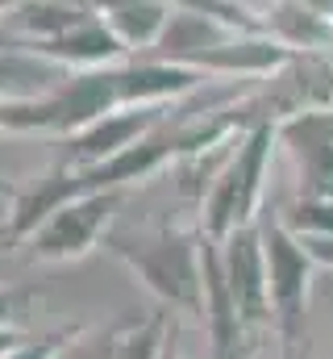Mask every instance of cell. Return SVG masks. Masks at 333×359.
Returning <instances> with one entry per match:
<instances>
[{"mask_svg": "<svg viewBox=\"0 0 333 359\" xmlns=\"http://www.w3.org/2000/svg\"><path fill=\"white\" fill-rule=\"evenodd\" d=\"M166 104H134V109H117L100 121H92L87 130L71 134L67 147H63V168H92V163H104L108 155L134 147L138 138H146L159 121H166Z\"/></svg>", "mask_w": 333, "mask_h": 359, "instance_id": "obj_7", "label": "cell"}, {"mask_svg": "<svg viewBox=\"0 0 333 359\" xmlns=\"http://www.w3.org/2000/svg\"><path fill=\"white\" fill-rule=\"evenodd\" d=\"M0 196H13V201H17L21 192H17V184H8V180H0Z\"/></svg>", "mask_w": 333, "mask_h": 359, "instance_id": "obj_23", "label": "cell"}, {"mask_svg": "<svg viewBox=\"0 0 333 359\" xmlns=\"http://www.w3.org/2000/svg\"><path fill=\"white\" fill-rule=\"evenodd\" d=\"M217 255H221V271H225V284H229V297H234V309H238L242 326H246L250 334L267 330L275 322V313H271L267 251H262L258 222L234 230L225 243H217Z\"/></svg>", "mask_w": 333, "mask_h": 359, "instance_id": "obj_5", "label": "cell"}, {"mask_svg": "<svg viewBox=\"0 0 333 359\" xmlns=\"http://www.w3.org/2000/svg\"><path fill=\"white\" fill-rule=\"evenodd\" d=\"M113 343H117V326L108 330H83L59 351V359H113Z\"/></svg>", "mask_w": 333, "mask_h": 359, "instance_id": "obj_14", "label": "cell"}, {"mask_svg": "<svg viewBox=\"0 0 333 359\" xmlns=\"http://www.w3.org/2000/svg\"><path fill=\"white\" fill-rule=\"evenodd\" d=\"M300 243H304V251L313 255L317 268L333 271V234H325V238H300Z\"/></svg>", "mask_w": 333, "mask_h": 359, "instance_id": "obj_17", "label": "cell"}, {"mask_svg": "<svg viewBox=\"0 0 333 359\" xmlns=\"http://www.w3.org/2000/svg\"><path fill=\"white\" fill-rule=\"evenodd\" d=\"M171 17H175L171 0H129V4L113 8L104 21L113 25V34L125 42L129 55H146V50L159 46V38L166 34Z\"/></svg>", "mask_w": 333, "mask_h": 359, "instance_id": "obj_10", "label": "cell"}, {"mask_svg": "<svg viewBox=\"0 0 333 359\" xmlns=\"http://www.w3.org/2000/svg\"><path fill=\"white\" fill-rule=\"evenodd\" d=\"M262 230V251H267V288H271V313H275V334L283 347L304 343L309 326V297H313V255L304 251L300 234L283 226V217H258Z\"/></svg>", "mask_w": 333, "mask_h": 359, "instance_id": "obj_3", "label": "cell"}, {"mask_svg": "<svg viewBox=\"0 0 333 359\" xmlns=\"http://www.w3.org/2000/svg\"><path fill=\"white\" fill-rule=\"evenodd\" d=\"M125 192H87L67 201L63 209H55L34 234H29V251L46 264H71L83 259L108 230V222L117 217Z\"/></svg>", "mask_w": 333, "mask_h": 359, "instance_id": "obj_4", "label": "cell"}, {"mask_svg": "<svg viewBox=\"0 0 333 359\" xmlns=\"http://www.w3.org/2000/svg\"><path fill=\"white\" fill-rule=\"evenodd\" d=\"M121 76V96H125V109L134 104H171L187 92H196L208 76L187 67V63H171V59H155V55H138L129 63L117 67Z\"/></svg>", "mask_w": 333, "mask_h": 359, "instance_id": "obj_9", "label": "cell"}, {"mask_svg": "<svg viewBox=\"0 0 333 359\" xmlns=\"http://www.w3.org/2000/svg\"><path fill=\"white\" fill-rule=\"evenodd\" d=\"M0 243H4V238H0Z\"/></svg>", "mask_w": 333, "mask_h": 359, "instance_id": "obj_26", "label": "cell"}, {"mask_svg": "<svg viewBox=\"0 0 333 359\" xmlns=\"http://www.w3.org/2000/svg\"><path fill=\"white\" fill-rule=\"evenodd\" d=\"M21 4H29V0H0V17H8V13H17Z\"/></svg>", "mask_w": 333, "mask_h": 359, "instance_id": "obj_22", "label": "cell"}, {"mask_svg": "<svg viewBox=\"0 0 333 359\" xmlns=\"http://www.w3.org/2000/svg\"><path fill=\"white\" fill-rule=\"evenodd\" d=\"M67 80L63 67L46 63V59H34L25 50H0V100H13V96H46Z\"/></svg>", "mask_w": 333, "mask_h": 359, "instance_id": "obj_12", "label": "cell"}, {"mask_svg": "<svg viewBox=\"0 0 333 359\" xmlns=\"http://www.w3.org/2000/svg\"><path fill=\"white\" fill-rule=\"evenodd\" d=\"M80 334V326H67V330H55V334H42V339H25L17 351H8L4 359H59V351Z\"/></svg>", "mask_w": 333, "mask_h": 359, "instance_id": "obj_15", "label": "cell"}, {"mask_svg": "<svg viewBox=\"0 0 333 359\" xmlns=\"http://www.w3.org/2000/svg\"><path fill=\"white\" fill-rule=\"evenodd\" d=\"M175 318L171 309H150V313H129L117 322V343H113V359H163L166 343H171Z\"/></svg>", "mask_w": 333, "mask_h": 359, "instance_id": "obj_11", "label": "cell"}, {"mask_svg": "<svg viewBox=\"0 0 333 359\" xmlns=\"http://www.w3.org/2000/svg\"><path fill=\"white\" fill-rule=\"evenodd\" d=\"M104 247L134 271V280L163 305L179 313H204V234L155 226V230H121L108 234Z\"/></svg>", "mask_w": 333, "mask_h": 359, "instance_id": "obj_1", "label": "cell"}, {"mask_svg": "<svg viewBox=\"0 0 333 359\" xmlns=\"http://www.w3.org/2000/svg\"><path fill=\"white\" fill-rule=\"evenodd\" d=\"M283 359H309L300 347H283Z\"/></svg>", "mask_w": 333, "mask_h": 359, "instance_id": "obj_24", "label": "cell"}, {"mask_svg": "<svg viewBox=\"0 0 333 359\" xmlns=\"http://www.w3.org/2000/svg\"><path fill=\"white\" fill-rule=\"evenodd\" d=\"M208 359H217V355H208ZM234 359H254V355H234Z\"/></svg>", "mask_w": 333, "mask_h": 359, "instance_id": "obj_25", "label": "cell"}, {"mask_svg": "<svg viewBox=\"0 0 333 359\" xmlns=\"http://www.w3.org/2000/svg\"><path fill=\"white\" fill-rule=\"evenodd\" d=\"M76 4H83V8L96 13V17H108L113 8H121V4H129V0H76Z\"/></svg>", "mask_w": 333, "mask_h": 359, "instance_id": "obj_19", "label": "cell"}, {"mask_svg": "<svg viewBox=\"0 0 333 359\" xmlns=\"http://www.w3.org/2000/svg\"><path fill=\"white\" fill-rule=\"evenodd\" d=\"M271 151H275V126H250L234 151V159L221 168V176L213 180V188L200 201V234L208 243H225L234 230L254 226L258 209H262V192H267V168H271Z\"/></svg>", "mask_w": 333, "mask_h": 359, "instance_id": "obj_2", "label": "cell"}, {"mask_svg": "<svg viewBox=\"0 0 333 359\" xmlns=\"http://www.w3.org/2000/svg\"><path fill=\"white\" fill-rule=\"evenodd\" d=\"M4 46H13V50H25V55H34V59H46V63H55V67H63V72H92V67H117L129 50H125V42L113 34V25L104 21V17H87L80 21L76 29H67V34H59V38H46V42H4Z\"/></svg>", "mask_w": 333, "mask_h": 359, "instance_id": "obj_8", "label": "cell"}, {"mask_svg": "<svg viewBox=\"0 0 333 359\" xmlns=\"http://www.w3.org/2000/svg\"><path fill=\"white\" fill-rule=\"evenodd\" d=\"M304 8H313L317 17H325V21H333V0H300Z\"/></svg>", "mask_w": 333, "mask_h": 359, "instance_id": "obj_20", "label": "cell"}, {"mask_svg": "<svg viewBox=\"0 0 333 359\" xmlns=\"http://www.w3.org/2000/svg\"><path fill=\"white\" fill-rule=\"evenodd\" d=\"M163 359H183V351H179V330H171V343H166V355Z\"/></svg>", "mask_w": 333, "mask_h": 359, "instance_id": "obj_21", "label": "cell"}, {"mask_svg": "<svg viewBox=\"0 0 333 359\" xmlns=\"http://www.w3.org/2000/svg\"><path fill=\"white\" fill-rule=\"evenodd\" d=\"M29 301H34V288H0V326H17Z\"/></svg>", "mask_w": 333, "mask_h": 359, "instance_id": "obj_16", "label": "cell"}, {"mask_svg": "<svg viewBox=\"0 0 333 359\" xmlns=\"http://www.w3.org/2000/svg\"><path fill=\"white\" fill-rule=\"evenodd\" d=\"M275 142L296 163L300 196H333V104L275 121Z\"/></svg>", "mask_w": 333, "mask_h": 359, "instance_id": "obj_6", "label": "cell"}, {"mask_svg": "<svg viewBox=\"0 0 333 359\" xmlns=\"http://www.w3.org/2000/svg\"><path fill=\"white\" fill-rule=\"evenodd\" d=\"M21 343H25V334H21L17 326H0V359L8 355V351H17Z\"/></svg>", "mask_w": 333, "mask_h": 359, "instance_id": "obj_18", "label": "cell"}, {"mask_svg": "<svg viewBox=\"0 0 333 359\" xmlns=\"http://www.w3.org/2000/svg\"><path fill=\"white\" fill-rule=\"evenodd\" d=\"M279 217L300 238H325V234H333V196H300L296 192V201Z\"/></svg>", "mask_w": 333, "mask_h": 359, "instance_id": "obj_13", "label": "cell"}]
</instances>
